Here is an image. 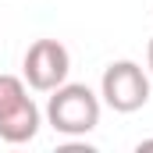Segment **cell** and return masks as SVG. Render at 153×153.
I'll use <instances>...</instances> for the list:
<instances>
[{"label": "cell", "instance_id": "obj_1", "mask_svg": "<svg viewBox=\"0 0 153 153\" xmlns=\"http://www.w3.org/2000/svg\"><path fill=\"white\" fill-rule=\"evenodd\" d=\"M46 121L61 135H85V132H93L100 125V96L89 85L64 82V85L50 89Z\"/></svg>", "mask_w": 153, "mask_h": 153}, {"label": "cell", "instance_id": "obj_2", "mask_svg": "<svg viewBox=\"0 0 153 153\" xmlns=\"http://www.w3.org/2000/svg\"><path fill=\"white\" fill-rule=\"evenodd\" d=\"M100 96L111 111L132 114V111L146 107V100H150V75L135 61H114V64H107V71L100 78Z\"/></svg>", "mask_w": 153, "mask_h": 153}, {"label": "cell", "instance_id": "obj_3", "mask_svg": "<svg viewBox=\"0 0 153 153\" xmlns=\"http://www.w3.org/2000/svg\"><path fill=\"white\" fill-rule=\"evenodd\" d=\"M22 71H25V82H29L36 93H50V89H57V85L68 82L71 53H68V46L57 43V39H36V43L25 50Z\"/></svg>", "mask_w": 153, "mask_h": 153}, {"label": "cell", "instance_id": "obj_4", "mask_svg": "<svg viewBox=\"0 0 153 153\" xmlns=\"http://www.w3.org/2000/svg\"><path fill=\"white\" fill-rule=\"evenodd\" d=\"M39 125H43V114H39V107L32 103V96H25L14 111H7V114L0 117V139L11 143V146H22V143L36 139Z\"/></svg>", "mask_w": 153, "mask_h": 153}, {"label": "cell", "instance_id": "obj_5", "mask_svg": "<svg viewBox=\"0 0 153 153\" xmlns=\"http://www.w3.org/2000/svg\"><path fill=\"white\" fill-rule=\"evenodd\" d=\"M25 96H29L25 78H18V75H0V117L7 114V111H14Z\"/></svg>", "mask_w": 153, "mask_h": 153}, {"label": "cell", "instance_id": "obj_6", "mask_svg": "<svg viewBox=\"0 0 153 153\" xmlns=\"http://www.w3.org/2000/svg\"><path fill=\"white\" fill-rule=\"evenodd\" d=\"M146 68H150V75H153V39H150V46H146Z\"/></svg>", "mask_w": 153, "mask_h": 153}, {"label": "cell", "instance_id": "obj_7", "mask_svg": "<svg viewBox=\"0 0 153 153\" xmlns=\"http://www.w3.org/2000/svg\"><path fill=\"white\" fill-rule=\"evenodd\" d=\"M143 150H153V139H143V143H139V153Z\"/></svg>", "mask_w": 153, "mask_h": 153}]
</instances>
